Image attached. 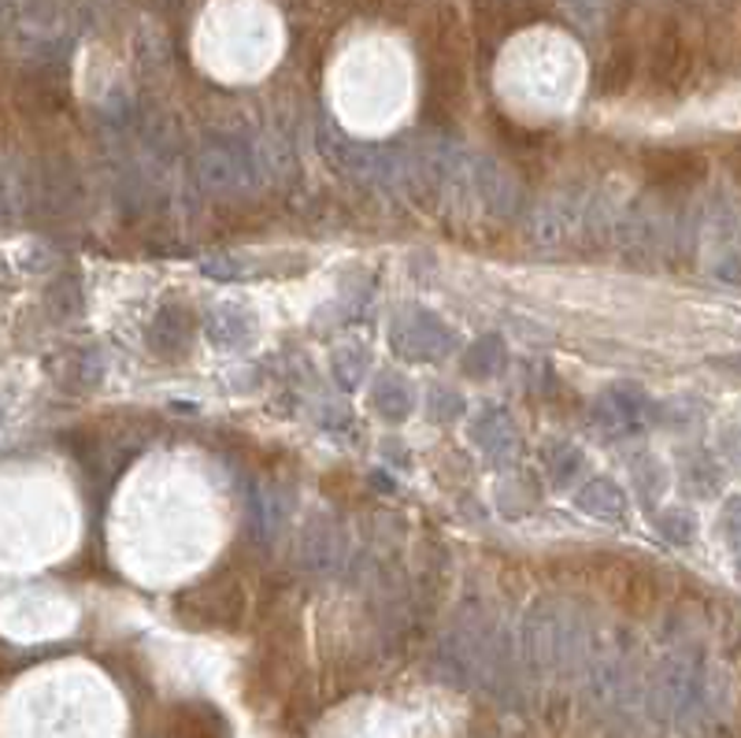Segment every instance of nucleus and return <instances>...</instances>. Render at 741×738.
I'll use <instances>...</instances> for the list:
<instances>
[{
	"instance_id": "f03ea898",
	"label": "nucleus",
	"mask_w": 741,
	"mask_h": 738,
	"mask_svg": "<svg viewBox=\"0 0 741 738\" xmlns=\"http://www.w3.org/2000/svg\"><path fill=\"white\" fill-rule=\"evenodd\" d=\"M168 738H227V727L208 705H179L171 712Z\"/></svg>"
},
{
	"instance_id": "f257e3e1",
	"label": "nucleus",
	"mask_w": 741,
	"mask_h": 738,
	"mask_svg": "<svg viewBox=\"0 0 741 738\" xmlns=\"http://www.w3.org/2000/svg\"><path fill=\"white\" fill-rule=\"evenodd\" d=\"M645 179L660 190H690L704 179V160L690 149H657L645 157Z\"/></svg>"
}]
</instances>
